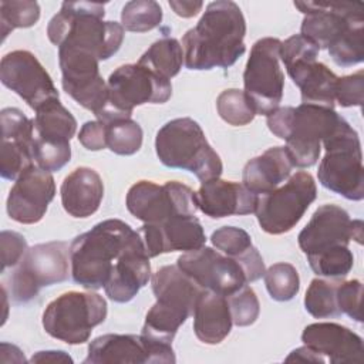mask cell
Returning <instances> with one entry per match:
<instances>
[{
	"instance_id": "obj_8",
	"label": "cell",
	"mask_w": 364,
	"mask_h": 364,
	"mask_svg": "<svg viewBox=\"0 0 364 364\" xmlns=\"http://www.w3.org/2000/svg\"><path fill=\"white\" fill-rule=\"evenodd\" d=\"M108 102L97 119L104 124L131 118L132 109L144 104H164L172 95L168 78L135 63L118 67L108 81Z\"/></svg>"
},
{
	"instance_id": "obj_33",
	"label": "cell",
	"mask_w": 364,
	"mask_h": 364,
	"mask_svg": "<svg viewBox=\"0 0 364 364\" xmlns=\"http://www.w3.org/2000/svg\"><path fill=\"white\" fill-rule=\"evenodd\" d=\"M107 125V148L117 155H134L141 149L142 145V128L131 119H117Z\"/></svg>"
},
{
	"instance_id": "obj_2",
	"label": "cell",
	"mask_w": 364,
	"mask_h": 364,
	"mask_svg": "<svg viewBox=\"0 0 364 364\" xmlns=\"http://www.w3.org/2000/svg\"><path fill=\"white\" fill-rule=\"evenodd\" d=\"M138 232L121 219H107L70 245L73 280L88 290L104 287Z\"/></svg>"
},
{
	"instance_id": "obj_42",
	"label": "cell",
	"mask_w": 364,
	"mask_h": 364,
	"mask_svg": "<svg viewBox=\"0 0 364 364\" xmlns=\"http://www.w3.org/2000/svg\"><path fill=\"white\" fill-rule=\"evenodd\" d=\"M33 158H34V164L41 169L48 172H55L70 162L71 146L70 144L46 142L34 138Z\"/></svg>"
},
{
	"instance_id": "obj_17",
	"label": "cell",
	"mask_w": 364,
	"mask_h": 364,
	"mask_svg": "<svg viewBox=\"0 0 364 364\" xmlns=\"http://www.w3.org/2000/svg\"><path fill=\"white\" fill-rule=\"evenodd\" d=\"M0 80L34 111L46 102L60 98L50 74L27 50H14L1 58Z\"/></svg>"
},
{
	"instance_id": "obj_29",
	"label": "cell",
	"mask_w": 364,
	"mask_h": 364,
	"mask_svg": "<svg viewBox=\"0 0 364 364\" xmlns=\"http://www.w3.org/2000/svg\"><path fill=\"white\" fill-rule=\"evenodd\" d=\"M212 245L223 255L235 259L246 276L247 283L256 282L264 274V262L253 246L250 235L235 226H222L210 236Z\"/></svg>"
},
{
	"instance_id": "obj_26",
	"label": "cell",
	"mask_w": 364,
	"mask_h": 364,
	"mask_svg": "<svg viewBox=\"0 0 364 364\" xmlns=\"http://www.w3.org/2000/svg\"><path fill=\"white\" fill-rule=\"evenodd\" d=\"M64 210L73 218L94 215L104 198V182L100 173L88 166H80L67 175L60 188Z\"/></svg>"
},
{
	"instance_id": "obj_28",
	"label": "cell",
	"mask_w": 364,
	"mask_h": 364,
	"mask_svg": "<svg viewBox=\"0 0 364 364\" xmlns=\"http://www.w3.org/2000/svg\"><path fill=\"white\" fill-rule=\"evenodd\" d=\"M233 326L228 297L210 290H202L193 309V331L205 344H219Z\"/></svg>"
},
{
	"instance_id": "obj_40",
	"label": "cell",
	"mask_w": 364,
	"mask_h": 364,
	"mask_svg": "<svg viewBox=\"0 0 364 364\" xmlns=\"http://www.w3.org/2000/svg\"><path fill=\"white\" fill-rule=\"evenodd\" d=\"M226 297L235 326L246 327L257 320L260 313V304L255 290L250 286L245 284L237 291Z\"/></svg>"
},
{
	"instance_id": "obj_32",
	"label": "cell",
	"mask_w": 364,
	"mask_h": 364,
	"mask_svg": "<svg viewBox=\"0 0 364 364\" xmlns=\"http://www.w3.org/2000/svg\"><path fill=\"white\" fill-rule=\"evenodd\" d=\"M340 280L313 279L304 296V309L314 318H333L341 313L337 306V286Z\"/></svg>"
},
{
	"instance_id": "obj_34",
	"label": "cell",
	"mask_w": 364,
	"mask_h": 364,
	"mask_svg": "<svg viewBox=\"0 0 364 364\" xmlns=\"http://www.w3.org/2000/svg\"><path fill=\"white\" fill-rule=\"evenodd\" d=\"M162 21V9L154 0H134L125 3L121 11V26L132 33L156 28Z\"/></svg>"
},
{
	"instance_id": "obj_9",
	"label": "cell",
	"mask_w": 364,
	"mask_h": 364,
	"mask_svg": "<svg viewBox=\"0 0 364 364\" xmlns=\"http://www.w3.org/2000/svg\"><path fill=\"white\" fill-rule=\"evenodd\" d=\"M70 246L63 240L28 247L10 276V299L24 304L37 297L43 287L65 282L70 274Z\"/></svg>"
},
{
	"instance_id": "obj_19",
	"label": "cell",
	"mask_w": 364,
	"mask_h": 364,
	"mask_svg": "<svg viewBox=\"0 0 364 364\" xmlns=\"http://www.w3.org/2000/svg\"><path fill=\"white\" fill-rule=\"evenodd\" d=\"M172 344L151 340L142 334H104L88 344L85 364L107 363H175Z\"/></svg>"
},
{
	"instance_id": "obj_44",
	"label": "cell",
	"mask_w": 364,
	"mask_h": 364,
	"mask_svg": "<svg viewBox=\"0 0 364 364\" xmlns=\"http://www.w3.org/2000/svg\"><path fill=\"white\" fill-rule=\"evenodd\" d=\"M364 92V71L360 70L355 74L338 77L336 84V101L340 107H361Z\"/></svg>"
},
{
	"instance_id": "obj_4",
	"label": "cell",
	"mask_w": 364,
	"mask_h": 364,
	"mask_svg": "<svg viewBox=\"0 0 364 364\" xmlns=\"http://www.w3.org/2000/svg\"><path fill=\"white\" fill-rule=\"evenodd\" d=\"M344 121L333 108L311 104L279 107L266 117L267 128L286 141V149L297 168L313 166L320 156L321 142Z\"/></svg>"
},
{
	"instance_id": "obj_15",
	"label": "cell",
	"mask_w": 364,
	"mask_h": 364,
	"mask_svg": "<svg viewBox=\"0 0 364 364\" xmlns=\"http://www.w3.org/2000/svg\"><path fill=\"white\" fill-rule=\"evenodd\" d=\"M294 7L304 14L300 34L318 50H328L351 30L364 27L361 3L294 1Z\"/></svg>"
},
{
	"instance_id": "obj_46",
	"label": "cell",
	"mask_w": 364,
	"mask_h": 364,
	"mask_svg": "<svg viewBox=\"0 0 364 364\" xmlns=\"http://www.w3.org/2000/svg\"><path fill=\"white\" fill-rule=\"evenodd\" d=\"M78 141L88 151L107 148V125L100 119L87 121L78 132Z\"/></svg>"
},
{
	"instance_id": "obj_38",
	"label": "cell",
	"mask_w": 364,
	"mask_h": 364,
	"mask_svg": "<svg viewBox=\"0 0 364 364\" xmlns=\"http://www.w3.org/2000/svg\"><path fill=\"white\" fill-rule=\"evenodd\" d=\"M216 108L219 117L233 127L247 125L256 115L245 92L237 88L222 91L216 100Z\"/></svg>"
},
{
	"instance_id": "obj_12",
	"label": "cell",
	"mask_w": 364,
	"mask_h": 364,
	"mask_svg": "<svg viewBox=\"0 0 364 364\" xmlns=\"http://www.w3.org/2000/svg\"><path fill=\"white\" fill-rule=\"evenodd\" d=\"M280 46L282 41L273 37H263L252 46L243 73V92L256 115L267 117L282 102L284 74L280 68Z\"/></svg>"
},
{
	"instance_id": "obj_39",
	"label": "cell",
	"mask_w": 364,
	"mask_h": 364,
	"mask_svg": "<svg viewBox=\"0 0 364 364\" xmlns=\"http://www.w3.org/2000/svg\"><path fill=\"white\" fill-rule=\"evenodd\" d=\"M307 260L311 270L317 276L328 279L346 277L354 264V256L348 246H341L318 255L307 256Z\"/></svg>"
},
{
	"instance_id": "obj_30",
	"label": "cell",
	"mask_w": 364,
	"mask_h": 364,
	"mask_svg": "<svg viewBox=\"0 0 364 364\" xmlns=\"http://www.w3.org/2000/svg\"><path fill=\"white\" fill-rule=\"evenodd\" d=\"M34 138L46 142L70 144L77 131V121L58 100L46 102L36 111Z\"/></svg>"
},
{
	"instance_id": "obj_35",
	"label": "cell",
	"mask_w": 364,
	"mask_h": 364,
	"mask_svg": "<svg viewBox=\"0 0 364 364\" xmlns=\"http://www.w3.org/2000/svg\"><path fill=\"white\" fill-rule=\"evenodd\" d=\"M266 289L276 301H289L300 290V277L290 263H274L263 274Z\"/></svg>"
},
{
	"instance_id": "obj_25",
	"label": "cell",
	"mask_w": 364,
	"mask_h": 364,
	"mask_svg": "<svg viewBox=\"0 0 364 364\" xmlns=\"http://www.w3.org/2000/svg\"><path fill=\"white\" fill-rule=\"evenodd\" d=\"M287 74L300 88L301 104L333 108L336 102V84L338 77L316 55L291 60L284 64Z\"/></svg>"
},
{
	"instance_id": "obj_43",
	"label": "cell",
	"mask_w": 364,
	"mask_h": 364,
	"mask_svg": "<svg viewBox=\"0 0 364 364\" xmlns=\"http://www.w3.org/2000/svg\"><path fill=\"white\" fill-rule=\"evenodd\" d=\"M361 296H363V284L360 280H348L340 282L337 286V306L340 313L347 314L350 318L361 323Z\"/></svg>"
},
{
	"instance_id": "obj_36",
	"label": "cell",
	"mask_w": 364,
	"mask_h": 364,
	"mask_svg": "<svg viewBox=\"0 0 364 364\" xmlns=\"http://www.w3.org/2000/svg\"><path fill=\"white\" fill-rule=\"evenodd\" d=\"M1 141L13 142L30 152L34 148V122L18 108H4L0 112Z\"/></svg>"
},
{
	"instance_id": "obj_23",
	"label": "cell",
	"mask_w": 364,
	"mask_h": 364,
	"mask_svg": "<svg viewBox=\"0 0 364 364\" xmlns=\"http://www.w3.org/2000/svg\"><path fill=\"white\" fill-rule=\"evenodd\" d=\"M257 198L243 183L220 178L202 182L195 192L198 209L212 219L255 213Z\"/></svg>"
},
{
	"instance_id": "obj_22",
	"label": "cell",
	"mask_w": 364,
	"mask_h": 364,
	"mask_svg": "<svg viewBox=\"0 0 364 364\" xmlns=\"http://www.w3.org/2000/svg\"><path fill=\"white\" fill-rule=\"evenodd\" d=\"M301 341L316 355L317 363H361L363 338L337 323H313L304 327Z\"/></svg>"
},
{
	"instance_id": "obj_24",
	"label": "cell",
	"mask_w": 364,
	"mask_h": 364,
	"mask_svg": "<svg viewBox=\"0 0 364 364\" xmlns=\"http://www.w3.org/2000/svg\"><path fill=\"white\" fill-rule=\"evenodd\" d=\"M149 259L151 257L138 233V237L124 253L108 283L104 286L108 299L115 303H127L132 300L151 280Z\"/></svg>"
},
{
	"instance_id": "obj_31",
	"label": "cell",
	"mask_w": 364,
	"mask_h": 364,
	"mask_svg": "<svg viewBox=\"0 0 364 364\" xmlns=\"http://www.w3.org/2000/svg\"><path fill=\"white\" fill-rule=\"evenodd\" d=\"M183 61V48L173 37H164L155 41L138 60L139 64L168 80L181 71Z\"/></svg>"
},
{
	"instance_id": "obj_20",
	"label": "cell",
	"mask_w": 364,
	"mask_h": 364,
	"mask_svg": "<svg viewBox=\"0 0 364 364\" xmlns=\"http://www.w3.org/2000/svg\"><path fill=\"white\" fill-rule=\"evenodd\" d=\"M55 196V182L51 172L31 165L14 182L7 196L10 219L33 225L40 222Z\"/></svg>"
},
{
	"instance_id": "obj_45",
	"label": "cell",
	"mask_w": 364,
	"mask_h": 364,
	"mask_svg": "<svg viewBox=\"0 0 364 364\" xmlns=\"http://www.w3.org/2000/svg\"><path fill=\"white\" fill-rule=\"evenodd\" d=\"M0 249L1 272H4L7 267L18 264L28 247L23 235L13 230H3L0 233Z\"/></svg>"
},
{
	"instance_id": "obj_1",
	"label": "cell",
	"mask_w": 364,
	"mask_h": 364,
	"mask_svg": "<svg viewBox=\"0 0 364 364\" xmlns=\"http://www.w3.org/2000/svg\"><path fill=\"white\" fill-rule=\"evenodd\" d=\"M246 21L235 1H212L193 28L182 37L189 70L229 68L246 51Z\"/></svg>"
},
{
	"instance_id": "obj_14",
	"label": "cell",
	"mask_w": 364,
	"mask_h": 364,
	"mask_svg": "<svg viewBox=\"0 0 364 364\" xmlns=\"http://www.w3.org/2000/svg\"><path fill=\"white\" fill-rule=\"evenodd\" d=\"M63 90L81 107L100 115L108 102V87L100 74V60L90 51L58 47Z\"/></svg>"
},
{
	"instance_id": "obj_16",
	"label": "cell",
	"mask_w": 364,
	"mask_h": 364,
	"mask_svg": "<svg viewBox=\"0 0 364 364\" xmlns=\"http://www.w3.org/2000/svg\"><path fill=\"white\" fill-rule=\"evenodd\" d=\"M363 228V220L351 219L343 208L326 203L316 209L309 223L299 233L297 242L306 256H313L348 246L351 240L361 245Z\"/></svg>"
},
{
	"instance_id": "obj_41",
	"label": "cell",
	"mask_w": 364,
	"mask_h": 364,
	"mask_svg": "<svg viewBox=\"0 0 364 364\" xmlns=\"http://www.w3.org/2000/svg\"><path fill=\"white\" fill-rule=\"evenodd\" d=\"M364 27H357L346 34L327 51L340 67H351L364 60Z\"/></svg>"
},
{
	"instance_id": "obj_21",
	"label": "cell",
	"mask_w": 364,
	"mask_h": 364,
	"mask_svg": "<svg viewBox=\"0 0 364 364\" xmlns=\"http://www.w3.org/2000/svg\"><path fill=\"white\" fill-rule=\"evenodd\" d=\"M138 233L149 257L176 250H196L206 242L203 228L195 215H179L159 223H144Z\"/></svg>"
},
{
	"instance_id": "obj_13",
	"label": "cell",
	"mask_w": 364,
	"mask_h": 364,
	"mask_svg": "<svg viewBox=\"0 0 364 364\" xmlns=\"http://www.w3.org/2000/svg\"><path fill=\"white\" fill-rule=\"evenodd\" d=\"M128 212L144 223H159L179 215H195V192L185 183L169 181L156 185L138 181L127 193Z\"/></svg>"
},
{
	"instance_id": "obj_18",
	"label": "cell",
	"mask_w": 364,
	"mask_h": 364,
	"mask_svg": "<svg viewBox=\"0 0 364 364\" xmlns=\"http://www.w3.org/2000/svg\"><path fill=\"white\" fill-rule=\"evenodd\" d=\"M176 266L203 290L222 296H230L245 284H249L243 269L235 259L208 246L185 252L178 257Z\"/></svg>"
},
{
	"instance_id": "obj_3",
	"label": "cell",
	"mask_w": 364,
	"mask_h": 364,
	"mask_svg": "<svg viewBox=\"0 0 364 364\" xmlns=\"http://www.w3.org/2000/svg\"><path fill=\"white\" fill-rule=\"evenodd\" d=\"M104 4L64 1L47 26L48 40L57 47H74L108 60L124 41V27L104 20Z\"/></svg>"
},
{
	"instance_id": "obj_47",
	"label": "cell",
	"mask_w": 364,
	"mask_h": 364,
	"mask_svg": "<svg viewBox=\"0 0 364 364\" xmlns=\"http://www.w3.org/2000/svg\"><path fill=\"white\" fill-rule=\"evenodd\" d=\"M169 7L175 11V14H178L179 17L183 18H189L196 16L200 9L203 7L202 1H185V0H171L169 1Z\"/></svg>"
},
{
	"instance_id": "obj_11",
	"label": "cell",
	"mask_w": 364,
	"mask_h": 364,
	"mask_svg": "<svg viewBox=\"0 0 364 364\" xmlns=\"http://www.w3.org/2000/svg\"><path fill=\"white\" fill-rule=\"evenodd\" d=\"M317 196L314 178L304 171H299L276 188L257 198L255 215L257 222L269 235L290 232L303 218L309 206Z\"/></svg>"
},
{
	"instance_id": "obj_10",
	"label": "cell",
	"mask_w": 364,
	"mask_h": 364,
	"mask_svg": "<svg viewBox=\"0 0 364 364\" xmlns=\"http://www.w3.org/2000/svg\"><path fill=\"white\" fill-rule=\"evenodd\" d=\"M107 317L105 299L92 291H67L54 299L43 313L48 336L75 346L88 341L95 326Z\"/></svg>"
},
{
	"instance_id": "obj_6",
	"label": "cell",
	"mask_w": 364,
	"mask_h": 364,
	"mask_svg": "<svg viewBox=\"0 0 364 364\" xmlns=\"http://www.w3.org/2000/svg\"><path fill=\"white\" fill-rule=\"evenodd\" d=\"M155 151L165 166L192 172L200 182L219 178L223 171L203 129L188 117L171 119L156 132Z\"/></svg>"
},
{
	"instance_id": "obj_5",
	"label": "cell",
	"mask_w": 364,
	"mask_h": 364,
	"mask_svg": "<svg viewBox=\"0 0 364 364\" xmlns=\"http://www.w3.org/2000/svg\"><path fill=\"white\" fill-rule=\"evenodd\" d=\"M151 284L156 301L145 316L141 334L172 344L178 328L193 314L203 289L176 264L158 269L151 277Z\"/></svg>"
},
{
	"instance_id": "obj_48",
	"label": "cell",
	"mask_w": 364,
	"mask_h": 364,
	"mask_svg": "<svg viewBox=\"0 0 364 364\" xmlns=\"http://www.w3.org/2000/svg\"><path fill=\"white\" fill-rule=\"evenodd\" d=\"M31 363H73V358L61 350H48V351H38L31 358Z\"/></svg>"
},
{
	"instance_id": "obj_7",
	"label": "cell",
	"mask_w": 364,
	"mask_h": 364,
	"mask_svg": "<svg viewBox=\"0 0 364 364\" xmlns=\"http://www.w3.org/2000/svg\"><path fill=\"white\" fill-rule=\"evenodd\" d=\"M326 154L318 165V182L348 200L364 198V168L357 131L344 119L323 142Z\"/></svg>"
},
{
	"instance_id": "obj_37",
	"label": "cell",
	"mask_w": 364,
	"mask_h": 364,
	"mask_svg": "<svg viewBox=\"0 0 364 364\" xmlns=\"http://www.w3.org/2000/svg\"><path fill=\"white\" fill-rule=\"evenodd\" d=\"M40 18V6L37 1H0V26L3 40L16 28H27L34 26Z\"/></svg>"
},
{
	"instance_id": "obj_27",
	"label": "cell",
	"mask_w": 364,
	"mask_h": 364,
	"mask_svg": "<svg viewBox=\"0 0 364 364\" xmlns=\"http://www.w3.org/2000/svg\"><path fill=\"white\" fill-rule=\"evenodd\" d=\"M293 166L284 146H272L246 162L242 172V183L257 196L266 195L289 179Z\"/></svg>"
}]
</instances>
